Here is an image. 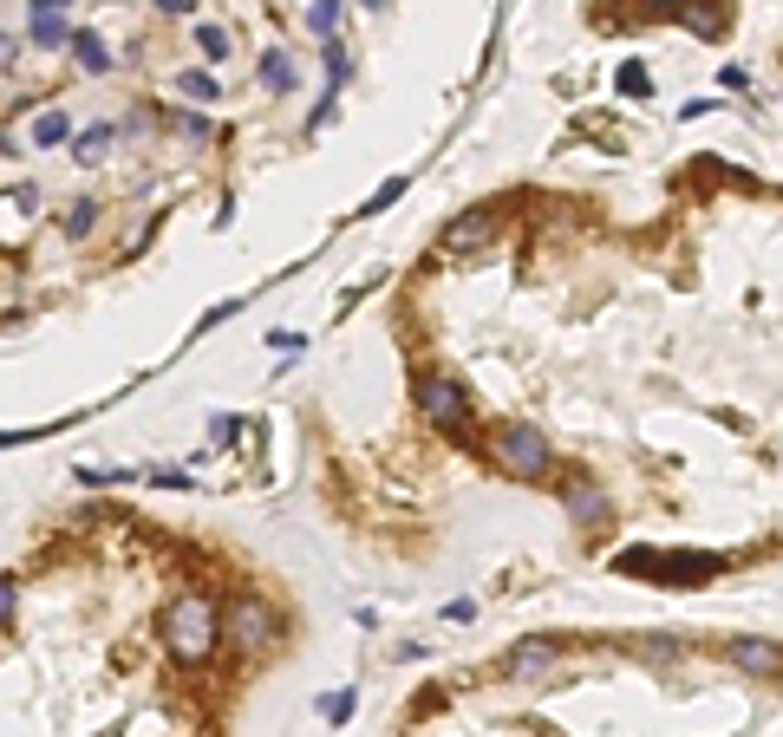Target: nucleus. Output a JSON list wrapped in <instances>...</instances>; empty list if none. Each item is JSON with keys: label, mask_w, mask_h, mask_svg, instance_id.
I'll use <instances>...</instances> for the list:
<instances>
[{"label": "nucleus", "mask_w": 783, "mask_h": 737, "mask_svg": "<svg viewBox=\"0 0 783 737\" xmlns=\"http://www.w3.org/2000/svg\"><path fill=\"white\" fill-rule=\"evenodd\" d=\"M614 568L621 575H653L660 588H706L712 575H725V555H699V549H627Z\"/></svg>", "instance_id": "nucleus-1"}, {"label": "nucleus", "mask_w": 783, "mask_h": 737, "mask_svg": "<svg viewBox=\"0 0 783 737\" xmlns=\"http://www.w3.org/2000/svg\"><path fill=\"white\" fill-rule=\"evenodd\" d=\"M216 634H222V621H216V607H209L203 594H176V601H170L163 640H170V653H176L183 666L209 660V653H216Z\"/></svg>", "instance_id": "nucleus-2"}, {"label": "nucleus", "mask_w": 783, "mask_h": 737, "mask_svg": "<svg viewBox=\"0 0 783 737\" xmlns=\"http://www.w3.org/2000/svg\"><path fill=\"white\" fill-rule=\"evenodd\" d=\"M497 457H503V470L523 477V483H549V470H555V451H549V438H542L536 425H503V431H497Z\"/></svg>", "instance_id": "nucleus-3"}, {"label": "nucleus", "mask_w": 783, "mask_h": 737, "mask_svg": "<svg viewBox=\"0 0 783 737\" xmlns=\"http://www.w3.org/2000/svg\"><path fill=\"white\" fill-rule=\"evenodd\" d=\"M418 412L438 425V431H451V438H464L470 431V398H464V385L457 379H444V372H418Z\"/></svg>", "instance_id": "nucleus-4"}, {"label": "nucleus", "mask_w": 783, "mask_h": 737, "mask_svg": "<svg viewBox=\"0 0 783 737\" xmlns=\"http://www.w3.org/2000/svg\"><path fill=\"white\" fill-rule=\"evenodd\" d=\"M497 229H503V216H497L490 202H484V209H464V216H457V222L438 235V255H444V261H457V255H477V248H490V242H497Z\"/></svg>", "instance_id": "nucleus-5"}, {"label": "nucleus", "mask_w": 783, "mask_h": 737, "mask_svg": "<svg viewBox=\"0 0 783 737\" xmlns=\"http://www.w3.org/2000/svg\"><path fill=\"white\" fill-rule=\"evenodd\" d=\"M222 634H229V640H235L242 653H261V647H268V640H274L281 627H274V607H268V601L242 594V601H235V607L222 614Z\"/></svg>", "instance_id": "nucleus-6"}, {"label": "nucleus", "mask_w": 783, "mask_h": 737, "mask_svg": "<svg viewBox=\"0 0 783 737\" xmlns=\"http://www.w3.org/2000/svg\"><path fill=\"white\" fill-rule=\"evenodd\" d=\"M562 509H568L575 529H601V523H608V496H601V483H595L588 470H568V477H562Z\"/></svg>", "instance_id": "nucleus-7"}, {"label": "nucleus", "mask_w": 783, "mask_h": 737, "mask_svg": "<svg viewBox=\"0 0 783 737\" xmlns=\"http://www.w3.org/2000/svg\"><path fill=\"white\" fill-rule=\"evenodd\" d=\"M725 660H732L738 673H751V679H778L783 673V647L778 640H751V634L725 640Z\"/></svg>", "instance_id": "nucleus-8"}, {"label": "nucleus", "mask_w": 783, "mask_h": 737, "mask_svg": "<svg viewBox=\"0 0 783 737\" xmlns=\"http://www.w3.org/2000/svg\"><path fill=\"white\" fill-rule=\"evenodd\" d=\"M555 660H562V640H523V647L503 653V673H510L516 686H529V679L555 673Z\"/></svg>", "instance_id": "nucleus-9"}, {"label": "nucleus", "mask_w": 783, "mask_h": 737, "mask_svg": "<svg viewBox=\"0 0 783 737\" xmlns=\"http://www.w3.org/2000/svg\"><path fill=\"white\" fill-rule=\"evenodd\" d=\"M72 59H78V72H91V78H105V72H111V52H105V39H98L91 26H78V33H72Z\"/></svg>", "instance_id": "nucleus-10"}, {"label": "nucleus", "mask_w": 783, "mask_h": 737, "mask_svg": "<svg viewBox=\"0 0 783 737\" xmlns=\"http://www.w3.org/2000/svg\"><path fill=\"white\" fill-rule=\"evenodd\" d=\"M111 124H85V131H72V163H105L111 157Z\"/></svg>", "instance_id": "nucleus-11"}, {"label": "nucleus", "mask_w": 783, "mask_h": 737, "mask_svg": "<svg viewBox=\"0 0 783 737\" xmlns=\"http://www.w3.org/2000/svg\"><path fill=\"white\" fill-rule=\"evenodd\" d=\"M26 39H33L39 52H46V46H72V26H65V13H33Z\"/></svg>", "instance_id": "nucleus-12"}, {"label": "nucleus", "mask_w": 783, "mask_h": 737, "mask_svg": "<svg viewBox=\"0 0 783 737\" xmlns=\"http://www.w3.org/2000/svg\"><path fill=\"white\" fill-rule=\"evenodd\" d=\"M680 20H686L693 33H706V39H719V33H725V13H719V0H693Z\"/></svg>", "instance_id": "nucleus-13"}, {"label": "nucleus", "mask_w": 783, "mask_h": 737, "mask_svg": "<svg viewBox=\"0 0 783 737\" xmlns=\"http://www.w3.org/2000/svg\"><path fill=\"white\" fill-rule=\"evenodd\" d=\"M261 85H268V91H287V85H294V59H287L281 46L261 52Z\"/></svg>", "instance_id": "nucleus-14"}, {"label": "nucleus", "mask_w": 783, "mask_h": 737, "mask_svg": "<svg viewBox=\"0 0 783 737\" xmlns=\"http://www.w3.org/2000/svg\"><path fill=\"white\" fill-rule=\"evenodd\" d=\"M33 144H72V118L65 111H39L33 118Z\"/></svg>", "instance_id": "nucleus-15"}, {"label": "nucleus", "mask_w": 783, "mask_h": 737, "mask_svg": "<svg viewBox=\"0 0 783 737\" xmlns=\"http://www.w3.org/2000/svg\"><path fill=\"white\" fill-rule=\"evenodd\" d=\"M340 13H346V0H314V7H307V26H314L320 39H333V26H340Z\"/></svg>", "instance_id": "nucleus-16"}, {"label": "nucleus", "mask_w": 783, "mask_h": 737, "mask_svg": "<svg viewBox=\"0 0 783 737\" xmlns=\"http://www.w3.org/2000/svg\"><path fill=\"white\" fill-rule=\"evenodd\" d=\"M320 65H327V85H346V78H353V59H346V46H340V39H327Z\"/></svg>", "instance_id": "nucleus-17"}, {"label": "nucleus", "mask_w": 783, "mask_h": 737, "mask_svg": "<svg viewBox=\"0 0 783 737\" xmlns=\"http://www.w3.org/2000/svg\"><path fill=\"white\" fill-rule=\"evenodd\" d=\"M399 196H405V176H392V183H379V189H372V196L359 202V216H379V209H392Z\"/></svg>", "instance_id": "nucleus-18"}, {"label": "nucleus", "mask_w": 783, "mask_h": 737, "mask_svg": "<svg viewBox=\"0 0 783 737\" xmlns=\"http://www.w3.org/2000/svg\"><path fill=\"white\" fill-rule=\"evenodd\" d=\"M91 222H98V202H91V196H78V202L65 209V235H91Z\"/></svg>", "instance_id": "nucleus-19"}, {"label": "nucleus", "mask_w": 783, "mask_h": 737, "mask_svg": "<svg viewBox=\"0 0 783 737\" xmlns=\"http://www.w3.org/2000/svg\"><path fill=\"white\" fill-rule=\"evenodd\" d=\"M196 46H203V59H229V33L222 26H196Z\"/></svg>", "instance_id": "nucleus-20"}, {"label": "nucleus", "mask_w": 783, "mask_h": 737, "mask_svg": "<svg viewBox=\"0 0 783 737\" xmlns=\"http://www.w3.org/2000/svg\"><path fill=\"white\" fill-rule=\"evenodd\" d=\"M176 85H183V98H196V105H209V98H216V78H209V72H183Z\"/></svg>", "instance_id": "nucleus-21"}, {"label": "nucleus", "mask_w": 783, "mask_h": 737, "mask_svg": "<svg viewBox=\"0 0 783 737\" xmlns=\"http://www.w3.org/2000/svg\"><path fill=\"white\" fill-rule=\"evenodd\" d=\"M353 705H359L353 692H327V699H320V718H333V725H346V718H353Z\"/></svg>", "instance_id": "nucleus-22"}, {"label": "nucleus", "mask_w": 783, "mask_h": 737, "mask_svg": "<svg viewBox=\"0 0 783 737\" xmlns=\"http://www.w3.org/2000/svg\"><path fill=\"white\" fill-rule=\"evenodd\" d=\"M621 91H627V98H647V65H621Z\"/></svg>", "instance_id": "nucleus-23"}, {"label": "nucleus", "mask_w": 783, "mask_h": 737, "mask_svg": "<svg viewBox=\"0 0 783 737\" xmlns=\"http://www.w3.org/2000/svg\"><path fill=\"white\" fill-rule=\"evenodd\" d=\"M640 7H647V13H653V20H680V13H686V7H693V0H640Z\"/></svg>", "instance_id": "nucleus-24"}, {"label": "nucleus", "mask_w": 783, "mask_h": 737, "mask_svg": "<svg viewBox=\"0 0 783 737\" xmlns=\"http://www.w3.org/2000/svg\"><path fill=\"white\" fill-rule=\"evenodd\" d=\"M13 601H20V588H13V575H0V627L13 621Z\"/></svg>", "instance_id": "nucleus-25"}, {"label": "nucleus", "mask_w": 783, "mask_h": 737, "mask_svg": "<svg viewBox=\"0 0 783 737\" xmlns=\"http://www.w3.org/2000/svg\"><path fill=\"white\" fill-rule=\"evenodd\" d=\"M150 483H163V490H189V477H183V470H150Z\"/></svg>", "instance_id": "nucleus-26"}, {"label": "nucleus", "mask_w": 783, "mask_h": 737, "mask_svg": "<svg viewBox=\"0 0 783 737\" xmlns=\"http://www.w3.org/2000/svg\"><path fill=\"white\" fill-rule=\"evenodd\" d=\"M26 7H33V13H65L72 0H26Z\"/></svg>", "instance_id": "nucleus-27"}, {"label": "nucleus", "mask_w": 783, "mask_h": 737, "mask_svg": "<svg viewBox=\"0 0 783 737\" xmlns=\"http://www.w3.org/2000/svg\"><path fill=\"white\" fill-rule=\"evenodd\" d=\"M150 7H157V13H189L196 0H150Z\"/></svg>", "instance_id": "nucleus-28"}, {"label": "nucleus", "mask_w": 783, "mask_h": 737, "mask_svg": "<svg viewBox=\"0 0 783 737\" xmlns=\"http://www.w3.org/2000/svg\"><path fill=\"white\" fill-rule=\"evenodd\" d=\"M366 7H386V0H366Z\"/></svg>", "instance_id": "nucleus-29"}, {"label": "nucleus", "mask_w": 783, "mask_h": 737, "mask_svg": "<svg viewBox=\"0 0 783 737\" xmlns=\"http://www.w3.org/2000/svg\"><path fill=\"white\" fill-rule=\"evenodd\" d=\"M0 52H7V39H0Z\"/></svg>", "instance_id": "nucleus-30"}]
</instances>
